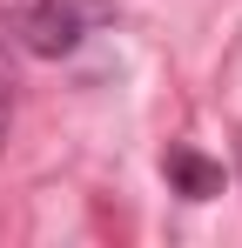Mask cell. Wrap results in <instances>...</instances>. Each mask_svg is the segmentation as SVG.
Masks as SVG:
<instances>
[{
    "label": "cell",
    "mask_w": 242,
    "mask_h": 248,
    "mask_svg": "<svg viewBox=\"0 0 242 248\" xmlns=\"http://www.w3.org/2000/svg\"><path fill=\"white\" fill-rule=\"evenodd\" d=\"M161 174H168V188H175L182 202L222 195V161H208V155H195V148H168V155H161Z\"/></svg>",
    "instance_id": "cell-2"
},
{
    "label": "cell",
    "mask_w": 242,
    "mask_h": 248,
    "mask_svg": "<svg viewBox=\"0 0 242 248\" xmlns=\"http://www.w3.org/2000/svg\"><path fill=\"white\" fill-rule=\"evenodd\" d=\"M0 20L14 27V41L40 54V61H61L74 54L94 27L115 20V0H0Z\"/></svg>",
    "instance_id": "cell-1"
},
{
    "label": "cell",
    "mask_w": 242,
    "mask_h": 248,
    "mask_svg": "<svg viewBox=\"0 0 242 248\" xmlns=\"http://www.w3.org/2000/svg\"><path fill=\"white\" fill-rule=\"evenodd\" d=\"M236 161H242V134H236Z\"/></svg>",
    "instance_id": "cell-3"
}]
</instances>
